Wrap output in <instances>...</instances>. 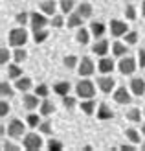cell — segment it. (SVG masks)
<instances>
[{"label":"cell","instance_id":"26","mask_svg":"<svg viewBox=\"0 0 145 151\" xmlns=\"http://www.w3.org/2000/svg\"><path fill=\"white\" fill-rule=\"evenodd\" d=\"M15 87H17L19 90H22V92H26V90L31 88V79L29 78H19L17 83H15Z\"/></svg>","mask_w":145,"mask_h":151},{"label":"cell","instance_id":"7","mask_svg":"<svg viewBox=\"0 0 145 151\" xmlns=\"http://www.w3.org/2000/svg\"><path fill=\"white\" fill-rule=\"evenodd\" d=\"M94 61L90 57H83L81 61H79V68H77V72H79V76L81 78H88V76H92L94 74Z\"/></svg>","mask_w":145,"mask_h":151},{"label":"cell","instance_id":"9","mask_svg":"<svg viewBox=\"0 0 145 151\" xmlns=\"http://www.w3.org/2000/svg\"><path fill=\"white\" fill-rule=\"evenodd\" d=\"M114 85H116V81H114V78H112V76H109V74H105V76H101V78L97 79V87L101 88V92H105V94L112 92Z\"/></svg>","mask_w":145,"mask_h":151},{"label":"cell","instance_id":"4","mask_svg":"<svg viewBox=\"0 0 145 151\" xmlns=\"http://www.w3.org/2000/svg\"><path fill=\"white\" fill-rule=\"evenodd\" d=\"M118 66H119V72L123 74V76H131L136 70V59L131 57V55H123Z\"/></svg>","mask_w":145,"mask_h":151},{"label":"cell","instance_id":"25","mask_svg":"<svg viewBox=\"0 0 145 151\" xmlns=\"http://www.w3.org/2000/svg\"><path fill=\"white\" fill-rule=\"evenodd\" d=\"M75 39H77L79 44H86L90 41V32L81 26V28H77V35H75Z\"/></svg>","mask_w":145,"mask_h":151},{"label":"cell","instance_id":"3","mask_svg":"<svg viewBox=\"0 0 145 151\" xmlns=\"http://www.w3.org/2000/svg\"><path fill=\"white\" fill-rule=\"evenodd\" d=\"M24 147L28 151H37L42 147V138L37 133H28L24 137Z\"/></svg>","mask_w":145,"mask_h":151},{"label":"cell","instance_id":"20","mask_svg":"<svg viewBox=\"0 0 145 151\" xmlns=\"http://www.w3.org/2000/svg\"><path fill=\"white\" fill-rule=\"evenodd\" d=\"M53 112H55V105H53L50 100L44 98L42 103H41V114L42 116H50V114H53Z\"/></svg>","mask_w":145,"mask_h":151},{"label":"cell","instance_id":"30","mask_svg":"<svg viewBox=\"0 0 145 151\" xmlns=\"http://www.w3.org/2000/svg\"><path fill=\"white\" fill-rule=\"evenodd\" d=\"M0 94H2V98H11L13 96V90H11V87H9L7 81L0 83Z\"/></svg>","mask_w":145,"mask_h":151},{"label":"cell","instance_id":"44","mask_svg":"<svg viewBox=\"0 0 145 151\" xmlns=\"http://www.w3.org/2000/svg\"><path fill=\"white\" fill-rule=\"evenodd\" d=\"M7 112H9V103L6 100H2V103H0V116H6Z\"/></svg>","mask_w":145,"mask_h":151},{"label":"cell","instance_id":"42","mask_svg":"<svg viewBox=\"0 0 145 151\" xmlns=\"http://www.w3.org/2000/svg\"><path fill=\"white\" fill-rule=\"evenodd\" d=\"M39 116H37V114H29L28 116V125L29 127H39Z\"/></svg>","mask_w":145,"mask_h":151},{"label":"cell","instance_id":"43","mask_svg":"<svg viewBox=\"0 0 145 151\" xmlns=\"http://www.w3.org/2000/svg\"><path fill=\"white\" fill-rule=\"evenodd\" d=\"M7 59H9V50H7V48H2V50H0V63L6 65Z\"/></svg>","mask_w":145,"mask_h":151},{"label":"cell","instance_id":"27","mask_svg":"<svg viewBox=\"0 0 145 151\" xmlns=\"http://www.w3.org/2000/svg\"><path fill=\"white\" fill-rule=\"evenodd\" d=\"M127 120H131V122H134V124L140 122V120H141V111L132 107L131 111H127Z\"/></svg>","mask_w":145,"mask_h":151},{"label":"cell","instance_id":"12","mask_svg":"<svg viewBox=\"0 0 145 151\" xmlns=\"http://www.w3.org/2000/svg\"><path fill=\"white\" fill-rule=\"evenodd\" d=\"M97 70L101 72V74H110V72L114 70V61H112V57L103 55L101 61H99V65H97Z\"/></svg>","mask_w":145,"mask_h":151},{"label":"cell","instance_id":"29","mask_svg":"<svg viewBox=\"0 0 145 151\" xmlns=\"http://www.w3.org/2000/svg\"><path fill=\"white\" fill-rule=\"evenodd\" d=\"M46 37H48V32L46 29H37V32H33V41L37 42V44H41V42H44L46 41Z\"/></svg>","mask_w":145,"mask_h":151},{"label":"cell","instance_id":"8","mask_svg":"<svg viewBox=\"0 0 145 151\" xmlns=\"http://www.w3.org/2000/svg\"><path fill=\"white\" fill-rule=\"evenodd\" d=\"M131 92L127 90V87H118L116 90H114V101L119 103V105H127L131 103Z\"/></svg>","mask_w":145,"mask_h":151},{"label":"cell","instance_id":"45","mask_svg":"<svg viewBox=\"0 0 145 151\" xmlns=\"http://www.w3.org/2000/svg\"><path fill=\"white\" fill-rule=\"evenodd\" d=\"M138 65H140V68H145V50L138 52Z\"/></svg>","mask_w":145,"mask_h":151},{"label":"cell","instance_id":"19","mask_svg":"<svg viewBox=\"0 0 145 151\" xmlns=\"http://www.w3.org/2000/svg\"><path fill=\"white\" fill-rule=\"evenodd\" d=\"M129 44L125 42H114L112 44V55H116V57H123L125 54H129V50H127Z\"/></svg>","mask_w":145,"mask_h":151},{"label":"cell","instance_id":"49","mask_svg":"<svg viewBox=\"0 0 145 151\" xmlns=\"http://www.w3.org/2000/svg\"><path fill=\"white\" fill-rule=\"evenodd\" d=\"M141 133H143V134H145V124H143V125H141Z\"/></svg>","mask_w":145,"mask_h":151},{"label":"cell","instance_id":"16","mask_svg":"<svg viewBox=\"0 0 145 151\" xmlns=\"http://www.w3.org/2000/svg\"><path fill=\"white\" fill-rule=\"evenodd\" d=\"M55 9H57V4L55 0H44V2H41V11L44 15H55Z\"/></svg>","mask_w":145,"mask_h":151},{"label":"cell","instance_id":"23","mask_svg":"<svg viewBox=\"0 0 145 151\" xmlns=\"http://www.w3.org/2000/svg\"><path fill=\"white\" fill-rule=\"evenodd\" d=\"M81 111L85 112V114H94V111H96V101L90 98V100H85V101H81Z\"/></svg>","mask_w":145,"mask_h":151},{"label":"cell","instance_id":"33","mask_svg":"<svg viewBox=\"0 0 145 151\" xmlns=\"http://www.w3.org/2000/svg\"><path fill=\"white\" fill-rule=\"evenodd\" d=\"M48 92H50V88H48V85H44V83L37 85V88H35V94H37V96H41V98H46Z\"/></svg>","mask_w":145,"mask_h":151},{"label":"cell","instance_id":"21","mask_svg":"<svg viewBox=\"0 0 145 151\" xmlns=\"http://www.w3.org/2000/svg\"><path fill=\"white\" fill-rule=\"evenodd\" d=\"M68 28H81L83 26V17L75 11V13H70V17H68Z\"/></svg>","mask_w":145,"mask_h":151},{"label":"cell","instance_id":"18","mask_svg":"<svg viewBox=\"0 0 145 151\" xmlns=\"http://www.w3.org/2000/svg\"><path fill=\"white\" fill-rule=\"evenodd\" d=\"M105 24H103V22H92V24H90V33H92L94 37H96V39H97V37H103L105 35Z\"/></svg>","mask_w":145,"mask_h":151},{"label":"cell","instance_id":"39","mask_svg":"<svg viewBox=\"0 0 145 151\" xmlns=\"http://www.w3.org/2000/svg\"><path fill=\"white\" fill-rule=\"evenodd\" d=\"M39 131H41L42 134H50V133H51V124H50V122H41V124H39Z\"/></svg>","mask_w":145,"mask_h":151},{"label":"cell","instance_id":"50","mask_svg":"<svg viewBox=\"0 0 145 151\" xmlns=\"http://www.w3.org/2000/svg\"><path fill=\"white\" fill-rule=\"evenodd\" d=\"M141 149H143V151H145V142H143V144H141Z\"/></svg>","mask_w":145,"mask_h":151},{"label":"cell","instance_id":"17","mask_svg":"<svg viewBox=\"0 0 145 151\" xmlns=\"http://www.w3.org/2000/svg\"><path fill=\"white\" fill-rule=\"evenodd\" d=\"M53 92L59 94V96H68V92H70V83L68 81H59L53 85Z\"/></svg>","mask_w":145,"mask_h":151},{"label":"cell","instance_id":"51","mask_svg":"<svg viewBox=\"0 0 145 151\" xmlns=\"http://www.w3.org/2000/svg\"><path fill=\"white\" fill-rule=\"evenodd\" d=\"M143 114H145V109H143Z\"/></svg>","mask_w":145,"mask_h":151},{"label":"cell","instance_id":"13","mask_svg":"<svg viewBox=\"0 0 145 151\" xmlns=\"http://www.w3.org/2000/svg\"><path fill=\"white\" fill-rule=\"evenodd\" d=\"M97 118L99 120H112L114 118V112H112V109L106 103H101L97 107Z\"/></svg>","mask_w":145,"mask_h":151},{"label":"cell","instance_id":"22","mask_svg":"<svg viewBox=\"0 0 145 151\" xmlns=\"http://www.w3.org/2000/svg\"><path fill=\"white\" fill-rule=\"evenodd\" d=\"M77 13L81 15L83 19H88V17H92L94 9H92V6H90L88 2H81V4L77 6Z\"/></svg>","mask_w":145,"mask_h":151},{"label":"cell","instance_id":"2","mask_svg":"<svg viewBox=\"0 0 145 151\" xmlns=\"http://www.w3.org/2000/svg\"><path fill=\"white\" fill-rule=\"evenodd\" d=\"M7 41H9L11 46L19 48V46H24L26 41H28V32L24 28H15L9 32V35H7Z\"/></svg>","mask_w":145,"mask_h":151},{"label":"cell","instance_id":"28","mask_svg":"<svg viewBox=\"0 0 145 151\" xmlns=\"http://www.w3.org/2000/svg\"><path fill=\"white\" fill-rule=\"evenodd\" d=\"M61 11H63L64 15H68V13H72L74 11V6H75V2L74 0H61Z\"/></svg>","mask_w":145,"mask_h":151},{"label":"cell","instance_id":"47","mask_svg":"<svg viewBox=\"0 0 145 151\" xmlns=\"http://www.w3.org/2000/svg\"><path fill=\"white\" fill-rule=\"evenodd\" d=\"M121 149H123V151H132L134 147L132 146H121Z\"/></svg>","mask_w":145,"mask_h":151},{"label":"cell","instance_id":"6","mask_svg":"<svg viewBox=\"0 0 145 151\" xmlns=\"http://www.w3.org/2000/svg\"><path fill=\"white\" fill-rule=\"evenodd\" d=\"M29 24H31L33 32H37V29H42L44 26L48 24V19H46V15H44V13L35 11V13H29Z\"/></svg>","mask_w":145,"mask_h":151},{"label":"cell","instance_id":"48","mask_svg":"<svg viewBox=\"0 0 145 151\" xmlns=\"http://www.w3.org/2000/svg\"><path fill=\"white\" fill-rule=\"evenodd\" d=\"M141 15L145 17V0H143V4H141Z\"/></svg>","mask_w":145,"mask_h":151},{"label":"cell","instance_id":"15","mask_svg":"<svg viewBox=\"0 0 145 151\" xmlns=\"http://www.w3.org/2000/svg\"><path fill=\"white\" fill-rule=\"evenodd\" d=\"M22 103H24V107L28 111H33L37 105H39V96L37 94H24V100H22Z\"/></svg>","mask_w":145,"mask_h":151},{"label":"cell","instance_id":"1","mask_svg":"<svg viewBox=\"0 0 145 151\" xmlns=\"http://www.w3.org/2000/svg\"><path fill=\"white\" fill-rule=\"evenodd\" d=\"M75 92H77L79 98H83V100H90V98H94L96 94V85L94 81L90 79H81L77 83V87H75Z\"/></svg>","mask_w":145,"mask_h":151},{"label":"cell","instance_id":"11","mask_svg":"<svg viewBox=\"0 0 145 151\" xmlns=\"http://www.w3.org/2000/svg\"><path fill=\"white\" fill-rule=\"evenodd\" d=\"M129 85H131L132 94H136V96H143L145 94V81L141 78H132Z\"/></svg>","mask_w":145,"mask_h":151},{"label":"cell","instance_id":"36","mask_svg":"<svg viewBox=\"0 0 145 151\" xmlns=\"http://www.w3.org/2000/svg\"><path fill=\"white\" fill-rule=\"evenodd\" d=\"M63 105L70 111V109H74L75 107V98H70V96H63Z\"/></svg>","mask_w":145,"mask_h":151},{"label":"cell","instance_id":"38","mask_svg":"<svg viewBox=\"0 0 145 151\" xmlns=\"http://www.w3.org/2000/svg\"><path fill=\"white\" fill-rule=\"evenodd\" d=\"M125 17H127L129 20H134V19H136V7H134V6H127V7H125Z\"/></svg>","mask_w":145,"mask_h":151},{"label":"cell","instance_id":"34","mask_svg":"<svg viewBox=\"0 0 145 151\" xmlns=\"http://www.w3.org/2000/svg\"><path fill=\"white\" fill-rule=\"evenodd\" d=\"M127 138L131 142H134V144H140V133L134 129H127Z\"/></svg>","mask_w":145,"mask_h":151},{"label":"cell","instance_id":"14","mask_svg":"<svg viewBox=\"0 0 145 151\" xmlns=\"http://www.w3.org/2000/svg\"><path fill=\"white\" fill-rule=\"evenodd\" d=\"M92 52L94 54H97V55H106L109 54V41H105V39H101V41H97L94 46H92Z\"/></svg>","mask_w":145,"mask_h":151},{"label":"cell","instance_id":"41","mask_svg":"<svg viewBox=\"0 0 145 151\" xmlns=\"http://www.w3.org/2000/svg\"><path fill=\"white\" fill-rule=\"evenodd\" d=\"M15 19H17V22H19V24H26V22L29 20V15H28L26 11H20V13H19Z\"/></svg>","mask_w":145,"mask_h":151},{"label":"cell","instance_id":"32","mask_svg":"<svg viewBox=\"0 0 145 151\" xmlns=\"http://www.w3.org/2000/svg\"><path fill=\"white\" fill-rule=\"evenodd\" d=\"M13 59H15V63H22V61H26V50H22L20 46H19V48H15V52H13Z\"/></svg>","mask_w":145,"mask_h":151},{"label":"cell","instance_id":"35","mask_svg":"<svg viewBox=\"0 0 145 151\" xmlns=\"http://www.w3.org/2000/svg\"><path fill=\"white\" fill-rule=\"evenodd\" d=\"M136 41H138V33L136 32H127L125 33V42L127 44H136Z\"/></svg>","mask_w":145,"mask_h":151},{"label":"cell","instance_id":"40","mask_svg":"<svg viewBox=\"0 0 145 151\" xmlns=\"http://www.w3.org/2000/svg\"><path fill=\"white\" fill-rule=\"evenodd\" d=\"M48 149L50 151H61L63 149V144H61L59 140H50L48 142Z\"/></svg>","mask_w":145,"mask_h":151},{"label":"cell","instance_id":"5","mask_svg":"<svg viewBox=\"0 0 145 151\" xmlns=\"http://www.w3.org/2000/svg\"><path fill=\"white\" fill-rule=\"evenodd\" d=\"M6 129H7V134H9L11 138H19V137L24 134V124H22L20 120H17V118H13L11 122L6 125Z\"/></svg>","mask_w":145,"mask_h":151},{"label":"cell","instance_id":"24","mask_svg":"<svg viewBox=\"0 0 145 151\" xmlns=\"http://www.w3.org/2000/svg\"><path fill=\"white\" fill-rule=\"evenodd\" d=\"M7 76H9V79H19V78H22V68L19 66V63L7 66Z\"/></svg>","mask_w":145,"mask_h":151},{"label":"cell","instance_id":"10","mask_svg":"<svg viewBox=\"0 0 145 151\" xmlns=\"http://www.w3.org/2000/svg\"><path fill=\"white\" fill-rule=\"evenodd\" d=\"M110 33L114 37H123L127 33V22H123V20H112L110 22Z\"/></svg>","mask_w":145,"mask_h":151},{"label":"cell","instance_id":"37","mask_svg":"<svg viewBox=\"0 0 145 151\" xmlns=\"http://www.w3.org/2000/svg\"><path fill=\"white\" fill-rule=\"evenodd\" d=\"M51 26L53 28H63L64 26L63 17H61V15H53V17H51Z\"/></svg>","mask_w":145,"mask_h":151},{"label":"cell","instance_id":"31","mask_svg":"<svg viewBox=\"0 0 145 151\" xmlns=\"http://www.w3.org/2000/svg\"><path fill=\"white\" fill-rule=\"evenodd\" d=\"M63 63H64L66 68H75V66L79 65V59L75 57V55H66V57L63 59Z\"/></svg>","mask_w":145,"mask_h":151},{"label":"cell","instance_id":"46","mask_svg":"<svg viewBox=\"0 0 145 151\" xmlns=\"http://www.w3.org/2000/svg\"><path fill=\"white\" fill-rule=\"evenodd\" d=\"M4 149H6V151H7V149H11V151H17L19 147H17V146H13V144H4Z\"/></svg>","mask_w":145,"mask_h":151}]
</instances>
